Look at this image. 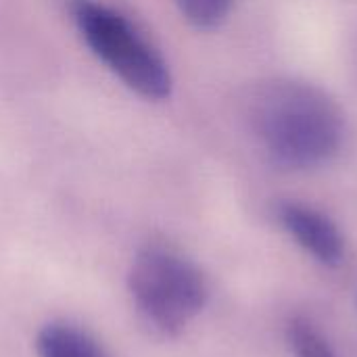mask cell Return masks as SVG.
Instances as JSON below:
<instances>
[{"instance_id":"6da1fadb","label":"cell","mask_w":357,"mask_h":357,"mask_svg":"<svg viewBox=\"0 0 357 357\" xmlns=\"http://www.w3.org/2000/svg\"><path fill=\"white\" fill-rule=\"evenodd\" d=\"M247 119L268 159L289 172L328 163L345 138L341 107L322 88L291 77L261 82L249 94Z\"/></svg>"},{"instance_id":"7a4b0ae2","label":"cell","mask_w":357,"mask_h":357,"mask_svg":"<svg viewBox=\"0 0 357 357\" xmlns=\"http://www.w3.org/2000/svg\"><path fill=\"white\" fill-rule=\"evenodd\" d=\"M69 10L84 44L126 88L155 102L172 96L167 61L128 15L102 0H71Z\"/></svg>"},{"instance_id":"3957f363","label":"cell","mask_w":357,"mask_h":357,"mask_svg":"<svg viewBox=\"0 0 357 357\" xmlns=\"http://www.w3.org/2000/svg\"><path fill=\"white\" fill-rule=\"evenodd\" d=\"M128 287L138 314L165 337L180 335L207 303V280L180 251L151 243L130 268Z\"/></svg>"},{"instance_id":"277c9868","label":"cell","mask_w":357,"mask_h":357,"mask_svg":"<svg viewBox=\"0 0 357 357\" xmlns=\"http://www.w3.org/2000/svg\"><path fill=\"white\" fill-rule=\"evenodd\" d=\"M282 228L320 264L339 266L345 257V241L337 224L322 211L297 203L282 201L276 207Z\"/></svg>"},{"instance_id":"5b68a950","label":"cell","mask_w":357,"mask_h":357,"mask_svg":"<svg viewBox=\"0 0 357 357\" xmlns=\"http://www.w3.org/2000/svg\"><path fill=\"white\" fill-rule=\"evenodd\" d=\"M36 347L40 357H109L90 333L67 322L44 326L38 335Z\"/></svg>"},{"instance_id":"8992f818","label":"cell","mask_w":357,"mask_h":357,"mask_svg":"<svg viewBox=\"0 0 357 357\" xmlns=\"http://www.w3.org/2000/svg\"><path fill=\"white\" fill-rule=\"evenodd\" d=\"M180 15L197 29H215L220 27L230 10L234 0H174Z\"/></svg>"},{"instance_id":"52a82bcc","label":"cell","mask_w":357,"mask_h":357,"mask_svg":"<svg viewBox=\"0 0 357 357\" xmlns=\"http://www.w3.org/2000/svg\"><path fill=\"white\" fill-rule=\"evenodd\" d=\"M287 337H289V345L295 357H337L333 347L328 345V341L305 318L291 320Z\"/></svg>"}]
</instances>
